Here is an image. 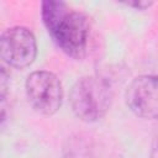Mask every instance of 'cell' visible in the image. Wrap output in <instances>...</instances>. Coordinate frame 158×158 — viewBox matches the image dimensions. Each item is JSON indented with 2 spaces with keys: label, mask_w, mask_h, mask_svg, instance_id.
Masks as SVG:
<instances>
[{
  "label": "cell",
  "mask_w": 158,
  "mask_h": 158,
  "mask_svg": "<svg viewBox=\"0 0 158 158\" xmlns=\"http://www.w3.org/2000/svg\"><path fill=\"white\" fill-rule=\"evenodd\" d=\"M42 21L54 43L67 56L81 59L86 54L90 23L88 17L63 1H43Z\"/></svg>",
  "instance_id": "obj_1"
},
{
  "label": "cell",
  "mask_w": 158,
  "mask_h": 158,
  "mask_svg": "<svg viewBox=\"0 0 158 158\" xmlns=\"http://www.w3.org/2000/svg\"><path fill=\"white\" fill-rule=\"evenodd\" d=\"M112 100L110 84L99 77H83L70 90V105L83 121L94 122L109 110Z\"/></svg>",
  "instance_id": "obj_2"
},
{
  "label": "cell",
  "mask_w": 158,
  "mask_h": 158,
  "mask_svg": "<svg viewBox=\"0 0 158 158\" xmlns=\"http://www.w3.org/2000/svg\"><path fill=\"white\" fill-rule=\"evenodd\" d=\"M26 95L31 106L43 115L56 114L63 100V89L56 74L47 70L31 73L26 79Z\"/></svg>",
  "instance_id": "obj_3"
},
{
  "label": "cell",
  "mask_w": 158,
  "mask_h": 158,
  "mask_svg": "<svg viewBox=\"0 0 158 158\" xmlns=\"http://www.w3.org/2000/svg\"><path fill=\"white\" fill-rule=\"evenodd\" d=\"M1 58L11 67L22 69L33 63L37 44L33 33L22 26L7 28L0 40Z\"/></svg>",
  "instance_id": "obj_4"
},
{
  "label": "cell",
  "mask_w": 158,
  "mask_h": 158,
  "mask_svg": "<svg viewBox=\"0 0 158 158\" xmlns=\"http://www.w3.org/2000/svg\"><path fill=\"white\" fill-rule=\"evenodd\" d=\"M130 110L142 118H158V75H139L126 91Z\"/></svg>",
  "instance_id": "obj_5"
},
{
  "label": "cell",
  "mask_w": 158,
  "mask_h": 158,
  "mask_svg": "<svg viewBox=\"0 0 158 158\" xmlns=\"http://www.w3.org/2000/svg\"><path fill=\"white\" fill-rule=\"evenodd\" d=\"M125 4L130 7H135V9H138V10H146L153 2L152 1H128V2H125Z\"/></svg>",
  "instance_id": "obj_6"
}]
</instances>
